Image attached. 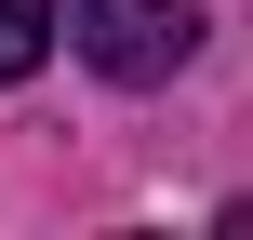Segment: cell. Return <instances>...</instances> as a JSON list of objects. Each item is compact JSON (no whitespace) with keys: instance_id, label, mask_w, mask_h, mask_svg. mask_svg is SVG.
<instances>
[{"instance_id":"1","label":"cell","mask_w":253,"mask_h":240,"mask_svg":"<svg viewBox=\"0 0 253 240\" xmlns=\"http://www.w3.org/2000/svg\"><path fill=\"white\" fill-rule=\"evenodd\" d=\"M80 53L107 80H173L200 53V0H80Z\"/></svg>"},{"instance_id":"2","label":"cell","mask_w":253,"mask_h":240,"mask_svg":"<svg viewBox=\"0 0 253 240\" xmlns=\"http://www.w3.org/2000/svg\"><path fill=\"white\" fill-rule=\"evenodd\" d=\"M53 53V0H0V80H27Z\"/></svg>"}]
</instances>
